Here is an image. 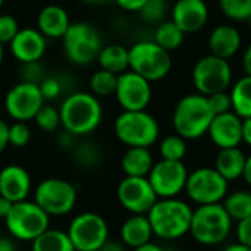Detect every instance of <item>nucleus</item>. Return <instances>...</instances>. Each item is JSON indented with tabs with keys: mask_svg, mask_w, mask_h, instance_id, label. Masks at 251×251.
<instances>
[{
	"mask_svg": "<svg viewBox=\"0 0 251 251\" xmlns=\"http://www.w3.org/2000/svg\"><path fill=\"white\" fill-rule=\"evenodd\" d=\"M59 113L63 129L75 137L94 132L103 121V106L99 97L87 91L68 94L59 107Z\"/></svg>",
	"mask_w": 251,
	"mask_h": 251,
	"instance_id": "obj_1",
	"label": "nucleus"
},
{
	"mask_svg": "<svg viewBox=\"0 0 251 251\" xmlns=\"http://www.w3.org/2000/svg\"><path fill=\"white\" fill-rule=\"evenodd\" d=\"M193 212L190 203L175 199H159L147 213L154 237L160 240H178L190 234Z\"/></svg>",
	"mask_w": 251,
	"mask_h": 251,
	"instance_id": "obj_2",
	"label": "nucleus"
},
{
	"mask_svg": "<svg viewBox=\"0 0 251 251\" xmlns=\"http://www.w3.org/2000/svg\"><path fill=\"white\" fill-rule=\"evenodd\" d=\"M215 118L209 99L203 94H187L176 103L172 115L175 134L185 140H199L207 134Z\"/></svg>",
	"mask_w": 251,
	"mask_h": 251,
	"instance_id": "obj_3",
	"label": "nucleus"
},
{
	"mask_svg": "<svg viewBox=\"0 0 251 251\" xmlns=\"http://www.w3.org/2000/svg\"><path fill=\"white\" fill-rule=\"evenodd\" d=\"M232 228L234 221L229 218L222 203L206 204L194 209L190 234L199 244L213 247L225 243Z\"/></svg>",
	"mask_w": 251,
	"mask_h": 251,
	"instance_id": "obj_4",
	"label": "nucleus"
},
{
	"mask_svg": "<svg viewBox=\"0 0 251 251\" xmlns=\"http://www.w3.org/2000/svg\"><path fill=\"white\" fill-rule=\"evenodd\" d=\"M113 129L116 138L126 147L150 149L160 135L157 119L147 110H122L115 119Z\"/></svg>",
	"mask_w": 251,
	"mask_h": 251,
	"instance_id": "obj_5",
	"label": "nucleus"
},
{
	"mask_svg": "<svg viewBox=\"0 0 251 251\" xmlns=\"http://www.w3.org/2000/svg\"><path fill=\"white\" fill-rule=\"evenodd\" d=\"M62 47L66 59L76 66H87L97 60L103 49L100 31L84 21L72 22L62 38Z\"/></svg>",
	"mask_w": 251,
	"mask_h": 251,
	"instance_id": "obj_6",
	"label": "nucleus"
},
{
	"mask_svg": "<svg viewBox=\"0 0 251 251\" xmlns=\"http://www.w3.org/2000/svg\"><path fill=\"white\" fill-rule=\"evenodd\" d=\"M129 71L141 75L150 82L162 81L172 69L171 53L153 40L134 43L129 49Z\"/></svg>",
	"mask_w": 251,
	"mask_h": 251,
	"instance_id": "obj_7",
	"label": "nucleus"
},
{
	"mask_svg": "<svg viewBox=\"0 0 251 251\" xmlns=\"http://www.w3.org/2000/svg\"><path fill=\"white\" fill-rule=\"evenodd\" d=\"M9 235L19 241H34L50 228V216L35 201L15 203L4 219Z\"/></svg>",
	"mask_w": 251,
	"mask_h": 251,
	"instance_id": "obj_8",
	"label": "nucleus"
},
{
	"mask_svg": "<svg viewBox=\"0 0 251 251\" xmlns=\"http://www.w3.org/2000/svg\"><path fill=\"white\" fill-rule=\"evenodd\" d=\"M191 78L197 93L209 97L221 91H228L232 85V68L229 60L207 54L197 60Z\"/></svg>",
	"mask_w": 251,
	"mask_h": 251,
	"instance_id": "obj_9",
	"label": "nucleus"
},
{
	"mask_svg": "<svg viewBox=\"0 0 251 251\" xmlns=\"http://www.w3.org/2000/svg\"><path fill=\"white\" fill-rule=\"evenodd\" d=\"M78 191L75 185L63 178L43 179L34 191V201L51 218L69 215L76 204Z\"/></svg>",
	"mask_w": 251,
	"mask_h": 251,
	"instance_id": "obj_10",
	"label": "nucleus"
},
{
	"mask_svg": "<svg viewBox=\"0 0 251 251\" xmlns=\"http://www.w3.org/2000/svg\"><path fill=\"white\" fill-rule=\"evenodd\" d=\"M229 188V182L215 168H197L190 172L185 194L197 206L222 203Z\"/></svg>",
	"mask_w": 251,
	"mask_h": 251,
	"instance_id": "obj_11",
	"label": "nucleus"
},
{
	"mask_svg": "<svg viewBox=\"0 0 251 251\" xmlns=\"http://www.w3.org/2000/svg\"><path fill=\"white\" fill-rule=\"evenodd\" d=\"M66 232L76 251L100 250L109 241V225L96 212L76 215L71 221Z\"/></svg>",
	"mask_w": 251,
	"mask_h": 251,
	"instance_id": "obj_12",
	"label": "nucleus"
},
{
	"mask_svg": "<svg viewBox=\"0 0 251 251\" xmlns=\"http://www.w3.org/2000/svg\"><path fill=\"white\" fill-rule=\"evenodd\" d=\"M46 103L38 84L19 81L4 96V110L16 122H28L35 118Z\"/></svg>",
	"mask_w": 251,
	"mask_h": 251,
	"instance_id": "obj_13",
	"label": "nucleus"
},
{
	"mask_svg": "<svg viewBox=\"0 0 251 251\" xmlns=\"http://www.w3.org/2000/svg\"><path fill=\"white\" fill-rule=\"evenodd\" d=\"M188 169L184 162L160 159L149 174V181L159 199H175L185 191Z\"/></svg>",
	"mask_w": 251,
	"mask_h": 251,
	"instance_id": "obj_14",
	"label": "nucleus"
},
{
	"mask_svg": "<svg viewBox=\"0 0 251 251\" xmlns=\"http://www.w3.org/2000/svg\"><path fill=\"white\" fill-rule=\"evenodd\" d=\"M119 204L131 215H147L159 200L149 178L125 176L116 188Z\"/></svg>",
	"mask_w": 251,
	"mask_h": 251,
	"instance_id": "obj_15",
	"label": "nucleus"
},
{
	"mask_svg": "<svg viewBox=\"0 0 251 251\" xmlns=\"http://www.w3.org/2000/svg\"><path fill=\"white\" fill-rule=\"evenodd\" d=\"M115 97L124 110H146L153 97L151 82L132 71H126L118 75Z\"/></svg>",
	"mask_w": 251,
	"mask_h": 251,
	"instance_id": "obj_16",
	"label": "nucleus"
},
{
	"mask_svg": "<svg viewBox=\"0 0 251 251\" xmlns=\"http://www.w3.org/2000/svg\"><path fill=\"white\" fill-rule=\"evenodd\" d=\"M207 135L219 150L240 147L243 143V119L232 110L215 115Z\"/></svg>",
	"mask_w": 251,
	"mask_h": 251,
	"instance_id": "obj_17",
	"label": "nucleus"
},
{
	"mask_svg": "<svg viewBox=\"0 0 251 251\" xmlns=\"http://www.w3.org/2000/svg\"><path fill=\"white\" fill-rule=\"evenodd\" d=\"M174 21L182 32L196 34L204 28L209 21V6L204 0H176L171 10Z\"/></svg>",
	"mask_w": 251,
	"mask_h": 251,
	"instance_id": "obj_18",
	"label": "nucleus"
},
{
	"mask_svg": "<svg viewBox=\"0 0 251 251\" xmlns=\"http://www.w3.org/2000/svg\"><path fill=\"white\" fill-rule=\"evenodd\" d=\"M9 46L15 60L22 65L35 63L47 50V38L37 28H21Z\"/></svg>",
	"mask_w": 251,
	"mask_h": 251,
	"instance_id": "obj_19",
	"label": "nucleus"
},
{
	"mask_svg": "<svg viewBox=\"0 0 251 251\" xmlns=\"http://www.w3.org/2000/svg\"><path fill=\"white\" fill-rule=\"evenodd\" d=\"M29 172L21 165H7L0 171V196L12 203L25 201L31 193Z\"/></svg>",
	"mask_w": 251,
	"mask_h": 251,
	"instance_id": "obj_20",
	"label": "nucleus"
},
{
	"mask_svg": "<svg viewBox=\"0 0 251 251\" xmlns=\"http://www.w3.org/2000/svg\"><path fill=\"white\" fill-rule=\"evenodd\" d=\"M71 24L66 9L59 4H46L37 15V29L46 38L62 40Z\"/></svg>",
	"mask_w": 251,
	"mask_h": 251,
	"instance_id": "obj_21",
	"label": "nucleus"
},
{
	"mask_svg": "<svg viewBox=\"0 0 251 251\" xmlns=\"http://www.w3.org/2000/svg\"><path fill=\"white\" fill-rule=\"evenodd\" d=\"M241 44H243V38L240 31L234 25H228V24L216 26L209 37L210 54H215L226 60H229L240 51Z\"/></svg>",
	"mask_w": 251,
	"mask_h": 251,
	"instance_id": "obj_22",
	"label": "nucleus"
},
{
	"mask_svg": "<svg viewBox=\"0 0 251 251\" xmlns=\"http://www.w3.org/2000/svg\"><path fill=\"white\" fill-rule=\"evenodd\" d=\"M154 237L147 215H131L121 226V241L124 246L138 249Z\"/></svg>",
	"mask_w": 251,
	"mask_h": 251,
	"instance_id": "obj_23",
	"label": "nucleus"
},
{
	"mask_svg": "<svg viewBox=\"0 0 251 251\" xmlns=\"http://www.w3.org/2000/svg\"><path fill=\"white\" fill-rule=\"evenodd\" d=\"M154 163L150 149L146 147H128L121 157V169L125 176L147 178Z\"/></svg>",
	"mask_w": 251,
	"mask_h": 251,
	"instance_id": "obj_24",
	"label": "nucleus"
},
{
	"mask_svg": "<svg viewBox=\"0 0 251 251\" xmlns=\"http://www.w3.org/2000/svg\"><path fill=\"white\" fill-rule=\"evenodd\" d=\"M246 160L247 156L240 147H232V149H222L216 154L215 159V169L228 181H237L243 178L244 168H246Z\"/></svg>",
	"mask_w": 251,
	"mask_h": 251,
	"instance_id": "obj_25",
	"label": "nucleus"
},
{
	"mask_svg": "<svg viewBox=\"0 0 251 251\" xmlns=\"http://www.w3.org/2000/svg\"><path fill=\"white\" fill-rule=\"evenodd\" d=\"M97 62L100 69L121 75L129 71V50L121 44H107L99 53Z\"/></svg>",
	"mask_w": 251,
	"mask_h": 251,
	"instance_id": "obj_26",
	"label": "nucleus"
},
{
	"mask_svg": "<svg viewBox=\"0 0 251 251\" xmlns=\"http://www.w3.org/2000/svg\"><path fill=\"white\" fill-rule=\"evenodd\" d=\"M231 101L232 112L241 119L251 118V76L244 75L237 79L231 87Z\"/></svg>",
	"mask_w": 251,
	"mask_h": 251,
	"instance_id": "obj_27",
	"label": "nucleus"
},
{
	"mask_svg": "<svg viewBox=\"0 0 251 251\" xmlns=\"http://www.w3.org/2000/svg\"><path fill=\"white\" fill-rule=\"evenodd\" d=\"M31 251H76L68 232L49 228L32 241Z\"/></svg>",
	"mask_w": 251,
	"mask_h": 251,
	"instance_id": "obj_28",
	"label": "nucleus"
},
{
	"mask_svg": "<svg viewBox=\"0 0 251 251\" xmlns=\"http://www.w3.org/2000/svg\"><path fill=\"white\" fill-rule=\"evenodd\" d=\"M222 206L228 212L229 218L234 222H240L251 216V191L249 190H235L228 193L222 201Z\"/></svg>",
	"mask_w": 251,
	"mask_h": 251,
	"instance_id": "obj_29",
	"label": "nucleus"
},
{
	"mask_svg": "<svg viewBox=\"0 0 251 251\" xmlns=\"http://www.w3.org/2000/svg\"><path fill=\"white\" fill-rule=\"evenodd\" d=\"M184 38H185V34L174 21L160 22L156 26L154 35H153V41L169 53L179 49L184 43Z\"/></svg>",
	"mask_w": 251,
	"mask_h": 251,
	"instance_id": "obj_30",
	"label": "nucleus"
},
{
	"mask_svg": "<svg viewBox=\"0 0 251 251\" xmlns=\"http://www.w3.org/2000/svg\"><path fill=\"white\" fill-rule=\"evenodd\" d=\"M187 150H188L187 140L178 134L166 135L159 144L160 159H165V160L184 162V157L187 156Z\"/></svg>",
	"mask_w": 251,
	"mask_h": 251,
	"instance_id": "obj_31",
	"label": "nucleus"
},
{
	"mask_svg": "<svg viewBox=\"0 0 251 251\" xmlns=\"http://www.w3.org/2000/svg\"><path fill=\"white\" fill-rule=\"evenodd\" d=\"M118 85V75L104 71V69H97L91 78H90V93H93L96 97H109L115 96Z\"/></svg>",
	"mask_w": 251,
	"mask_h": 251,
	"instance_id": "obj_32",
	"label": "nucleus"
},
{
	"mask_svg": "<svg viewBox=\"0 0 251 251\" xmlns=\"http://www.w3.org/2000/svg\"><path fill=\"white\" fill-rule=\"evenodd\" d=\"M219 9L235 22H249L251 18V0H219Z\"/></svg>",
	"mask_w": 251,
	"mask_h": 251,
	"instance_id": "obj_33",
	"label": "nucleus"
},
{
	"mask_svg": "<svg viewBox=\"0 0 251 251\" xmlns=\"http://www.w3.org/2000/svg\"><path fill=\"white\" fill-rule=\"evenodd\" d=\"M74 160L78 166L90 169L94 168L100 162V150L94 143L84 141V143H76L74 147Z\"/></svg>",
	"mask_w": 251,
	"mask_h": 251,
	"instance_id": "obj_34",
	"label": "nucleus"
},
{
	"mask_svg": "<svg viewBox=\"0 0 251 251\" xmlns=\"http://www.w3.org/2000/svg\"><path fill=\"white\" fill-rule=\"evenodd\" d=\"M37 126L46 132H54L60 125V113L59 109H56L51 104H43V107L38 110V113L34 118Z\"/></svg>",
	"mask_w": 251,
	"mask_h": 251,
	"instance_id": "obj_35",
	"label": "nucleus"
},
{
	"mask_svg": "<svg viewBox=\"0 0 251 251\" xmlns=\"http://www.w3.org/2000/svg\"><path fill=\"white\" fill-rule=\"evenodd\" d=\"M168 13V3L166 0H149L146 6L140 10V16L147 24H160L165 21Z\"/></svg>",
	"mask_w": 251,
	"mask_h": 251,
	"instance_id": "obj_36",
	"label": "nucleus"
},
{
	"mask_svg": "<svg viewBox=\"0 0 251 251\" xmlns=\"http://www.w3.org/2000/svg\"><path fill=\"white\" fill-rule=\"evenodd\" d=\"M31 141V129L26 122H13L9 125V146L22 149Z\"/></svg>",
	"mask_w": 251,
	"mask_h": 251,
	"instance_id": "obj_37",
	"label": "nucleus"
},
{
	"mask_svg": "<svg viewBox=\"0 0 251 251\" xmlns=\"http://www.w3.org/2000/svg\"><path fill=\"white\" fill-rule=\"evenodd\" d=\"M19 24L15 16L9 13H1L0 15V43L9 44L15 35L19 32Z\"/></svg>",
	"mask_w": 251,
	"mask_h": 251,
	"instance_id": "obj_38",
	"label": "nucleus"
},
{
	"mask_svg": "<svg viewBox=\"0 0 251 251\" xmlns=\"http://www.w3.org/2000/svg\"><path fill=\"white\" fill-rule=\"evenodd\" d=\"M40 91L44 97V100H56L63 93V84L60 78L57 76H46L40 84Z\"/></svg>",
	"mask_w": 251,
	"mask_h": 251,
	"instance_id": "obj_39",
	"label": "nucleus"
},
{
	"mask_svg": "<svg viewBox=\"0 0 251 251\" xmlns=\"http://www.w3.org/2000/svg\"><path fill=\"white\" fill-rule=\"evenodd\" d=\"M212 110L215 112V115H221V113H226L232 110V101H231V94L229 91H221L216 94H212L207 97Z\"/></svg>",
	"mask_w": 251,
	"mask_h": 251,
	"instance_id": "obj_40",
	"label": "nucleus"
},
{
	"mask_svg": "<svg viewBox=\"0 0 251 251\" xmlns=\"http://www.w3.org/2000/svg\"><path fill=\"white\" fill-rule=\"evenodd\" d=\"M22 66H24L22 71H21L22 81L40 84V82L46 78V76H44L43 66L40 65V62H35V63H25V65H22Z\"/></svg>",
	"mask_w": 251,
	"mask_h": 251,
	"instance_id": "obj_41",
	"label": "nucleus"
},
{
	"mask_svg": "<svg viewBox=\"0 0 251 251\" xmlns=\"http://www.w3.org/2000/svg\"><path fill=\"white\" fill-rule=\"evenodd\" d=\"M235 235H237V243L251 247V216L237 222Z\"/></svg>",
	"mask_w": 251,
	"mask_h": 251,
	"instance_id": "obj_42",
	"label": "nucleus"
},
{
	"mask_svg": "<svg viewBox=\"0 0 251 251\" xmlns=\"http://www.w3.org/2000/svg\"><path fill=\"white\" fill-rule=\"evenodd\" d=\"M147 1L149 0H115V3L121 9L126 12H137V13H140V10L146 6Z\"/></svg>",
	"mask_w": 251,
	"mask_h": 251,
	"instance_id": "obj_43",
	"label": "nucleus"
},
{
	"mask_svg": "<svg viewBox=\"0 0 251 251\" xmlns=\"http://www.w3.org/2000/svg\"><path fill=\"white\" fill-rule=\"evenodd\" d=\"M57 144L63 150H74V147L76 146V137L63 129V132L57 137Z\"/></svg>",
	"mask_w": 251,
	"mask_h": 251,
	"instance_id": "obj_44",
	"label": "nucleus"
},
{
	"mask_svg": "<svg viewBox=\"0 0 251 251\" xmlns=\"http://www.w3.org/2000/svg\"><path fill=\"white\" fill-rule=\"evenodd\" d=\"M9 146V124H6L0 118V154L6 150Z\"/></svg>",
	"mask_w": 251,
	"mask_h": 251,
	"instance_id": "obj_45",
	"label": "nucleus"
},
{
	"mask_svg": "<svg viewBox=\"0 0 251 251\" xmlns=\"http://www.w3.org/2000/svg\"><path fill=\"white\" fill-rule=\"evenodd\" d=\"M0 251H18L15 238L10 235H0Z\"/></svg>",
	"mask_w": 251,
	"mask_h": 251,
	"instance_id": "obj_46",
	"label": "nucleus"
},
{
	"mask_svg": "<svg viewBox=\"0 0 251 251\" xmlns=\"http://www.w3.org/2000/svg\"><path fill=\"white\" fill-rule=\"evenodd\" d=\"M13 204H15V203H12L10 200H7V199H4L3 196H0V219L4 221V219L9 216V213H10Z\"/></svg>",
	"mask_w": 251,
	"mask_h": 251,
	"instance_id": "obj_47",
	"label": "nucleus"
},
{
	"mask_svg": "<svg viewBox=\"0 0 251 251\" xmlns=\"http://www.w3.org/2000/svg\"><path fill=\"white\" fill-rule=\"evenodd\" d=\"M243 143L251 147V118L243 119Z\"/></svg>",
	"mask_w": 251,
	"mask_h": 251,
	"instance_id": "obj_48",
	"label": "nucleus"
},
{
	"mask_svg": "<svg viewBox=\"0 0 251 251\" xmlns=\"http://www.w3.org/2000/svg\"><path fill=\"white\" fill-rule=\"evenodd\" d=\"M243 68H244L246 74L251 76V44L246 49V51H244V56H243Z\"/></svg>",
	"mask_w": 251,
	"mask_h": 251,
	"instance_id": "obj_49",
	"label": "nucleus"
},
{
	"mask_svg": "<svg viewBox=\"0 0 251 251\" xmlns=\"http://www.w3.org/2000/svg\"><path fill=\"white\" fill-rule=\"evenodd\" d=\"M134 251H171V250H168V249L162 247L160 244H156V243L150 241V243H147V244H144V246H141V247H138V249H134Z\"/></svg>",
	"mask_w": 251,
	"mask_h": 251,
	"instance_id": "obj_50",
	"label": "nucleus"
},
{
	"mask_svg": "<svg viewBox=\"0 0 251 251\" xmlns=\"http://www.w3.org/2000/svg\"><path fill=\"white\" fill-rule=\"evenodd\" d=\"M101 251H125L124 244L118 243V241H107L101 249Z\"/></svg>",
	"mask_w": 251,
	"mask_h": 251,
	"instance_id": "obj_51",
	"label": "nucleus"
},
{
	"mask_svg": "<svg viewBox=\"0 0 251 251\" xmlns=\"http://www.w3.org/2000/svg\"><path fill=\"white\" fill-rule=\"evenodd\" d=\"M243 179L251 187V153L247 156V160H246V168H244Z\"/></svg>",
	"mask_w": 251,
	"mask_h": 251,
	"instance_id": "obj_52",
	"label": "nucleus"
},
{
	"mask_svg": "<svg viewBox=\"0 0 251 251\" xmlns=\"http://www.w3.org/2000/svg\"><path fill=\"white\" fill-rule=\"evenodd\" d=\"M224 251H251V247H247V246H243L240 243H234V244H229L226 246Z\"/></svg>",
	"mask_w": 251,
	"mask_h": 251,
	"instance_id": "obj_53",
	"label": "nucleus"
},
{
	"mask_svg": "<svg viewBox=\"0 0 251 251\" xmlns=\"http://www.w3.org/2000/svg\"><path fill=\"white\" fill-rule=\"evenodd\" d=\"M3 60H4V44L0 43V66L3 63Z\"/></svg>",
	"mask_w": 251,
	"mask_h": 251,
	"instance_id": "obj_54",
	"label": "nucleus"
},
{
	"mask_svg": "<svg viewBox=\"0 0 251 251\" xmlns=\"http://www.w3.org/2000/svg\"><path fill=\"white\" fill-rule=\"evenodd\" d=\"M81 1H84L87 4H100V3H104L107 0H81Z\"/></svg>",
	"mask_w": 251,
	"mask_h": 251,
	"instance_id": "obj_55",
	"label": "nucleus"
},
{
	"mask_svg": "<svg viewBox=\"0 0 251 251\" xmlns=\"http://www.w3.org/2000/svg\"><path fill=\"white\" fill-rule=\"evenodd\" d=\"M3 3H4V0H0V9H1V6H3Z\"/></svg>",
	"mask_w": 251,
	"mask_h": 251,
	"instance_id": "obj_56",
	"label": "nucleus"
},
{
	"mask_svg": "<svg viewBox=\"0 0 251 251\" xmlns=\"http://www.w3.org/2000/svg\"><path fill=\"white\" fill-rule=\"evenodd\" d=\"M249 25H250V28H251V18L249 19Z\"/></svg>",
	"mask_w": 251,
	"mask_h": 251,
	"instance_id": "obj_57",
	"label": "nucleus"
},
{
	"mask_svg": "<svg viewBox=\"0 0 251 251\" xmlns=\"http://www.w3.org/2000/svg\"><path fill=\"white\" fill-rule=\"evenodd\" d=\"M94 251H101V250H94Z\"/></svg>",
	"mask_w": 251,
	"mask_h": 251,
	"instance_id": "obj_58",
	"label": "nucleus"
}]
</instances>
